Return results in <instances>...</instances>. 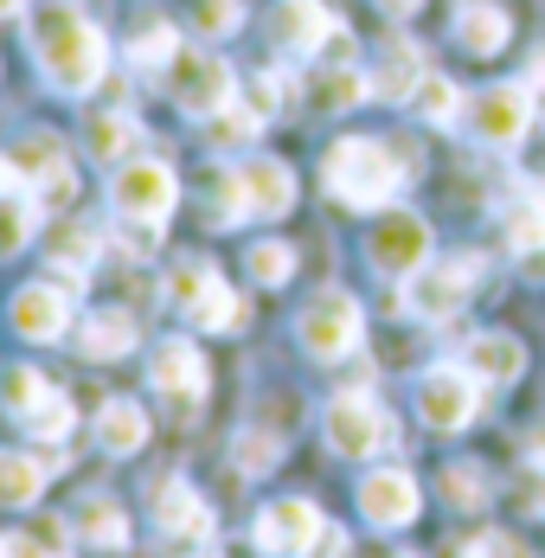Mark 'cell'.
I'll return each mask as SVG.
<instances>
[{
	"label": "cell",
	"mask_w": 545,
	"mask_h": 558,
	"mask_svg": "<svg viewBox=\"0 0 545 558\" xmlns=\"http://www.w3.org/2000/svg\"><path fill=\"white\" fill-rule=\"evenodd\" d=\"M142 444H148V411H142L135 398H109L104 411H97V449L135 456Z\"/></svg>",
	"instance_id": "cell-25"
},
{
	"label": "cell",
	"mask_w": 545,
	"mask_h": 558,
	"mask_svg": "<svg viewBox=\"0 0 545 558\" xmlns=\"http://www.w3.org/2000/svg\"><path fill=\"white\" fill-rule=\"evenodd\" d=\"M482 282V257H449V264H424L417 277H404V308L417 322H449L462 315L469 289Z\"/></svg>",
	"instance_id": "cell-7"
},
{
	"label": "cell",
	"mask_w": 545,
	"mask_h": 558,
	"mask_svg": "<svg viewBox=\"0 0 545 558\" xmlns=\"http://www.w3.org/2000/svg\"><path fill=\"white\" fill-rule=\"evenodd\" d=\"M238 20H244V7H238V0H199V7H193V26H199L206 39L238 33Z\"/></svg>",
	"instance_id": "cell-41"
},
{
	"label": "cell",
	"mask_w": 545,
	"mask_h": 558,
	"mask_svg": "<svg viewBox=\"0 0 545 558\" xmlns=\"http://www.w3.org/2000/svg\"><path fill=\"white\" fill-rule=\"evenodd\" d=\"M404 173H411V161L391 142H379V135H340L322 161V186L340 206H353V213H385L404 193Z\"/></svg>",
	"instance_id": "cell-2"
},
{
	"label": "cell",
	"mask_w": 545,
	"mask_h": 558,
	"mask_svg": "<svg viewBox=\"0 0 545 558\" xmlns=\"http://www.w3.org/2000/svg\"><path fill=\"white\" fill-rule=\"evenodd\" d=\"M238 469H244V475H270L276 469V437L244 430V437H238Z\"/></svg>",
	"instance_id": "cell-43"
},
{
	"label": "cell",
	"mask_w": 545,
	"mask_h": 558,
	"mask_svg": "<svg viewBox=\"0 0 545 558\" xmlns=\"http://www.w3.org/2000/svg\"><path fill=\"white\" fill-rule=\"evenodd\" d=\"M264 129V116L251 110V104H225L218 116H206V135H213L218 148H238V142H251Z\"/></svg>",
	"instance_id": "cell-37"
},
{
	"label": "cell",
	"mask_w": 545,
	"mask_h": 558,
	"mask_svg": "<svg viewBox=\"0 0 545 558\" xmlns=\"http://www.w3.org/2000/svg\"><path fill=\"white\" fill-rule=\"evenodd\" d=\"M462 558H533V553H526L513 533H482V539H475V546H469Z\"/></svg>",
	"instance_id": "cell-44"
},
{
	"label": "cell",
	"mask_w": 545,
	"mask_h": 558,
	"mask_svg": "<svg viewBox=\"0 0 545 558\" xmlns=\"http://www.w3.org/2000/svg\"><path fill=\"white\" fill-rule=\"evenodd\" d=\"M385 13H417V7H424V0H379Z\"/></svg>",
	"instance_id": "cell-45"
},
{
	"label": "cell",
	"mask_w": 545,
	"mask_h": 558,
	"mask_svg": "<svg viewBox=\"0 0 545 558\" xmlns=\"http://www.w3.org/2000/svg\"><path fill=\"white\" fill-rule=\"evenodd\" d=\"M97 251H104V238L84 219H58L52 231H46V257H52L64 277H90V270H97Z\"/></svg>",
	"instance_id": "cell-22"
},
{
	"label": "cell",
	"mask_w": 545,
	"mask_h": 558,
	"mask_svg": "<svg viewBox=\"0 0 545 558\" xmlns=\"http://www.w3.org/2000/svg\"><path fill=\"white\" fill-rule=\"evenodd\" d=\"M64 553V526L58 520H39L26 533H0V558H58Z\"/></svg>",
	"instance_id": "cell-32"
},
{
	"label": "cell",
	"mask_w": 545,
	"mask_h": 558,
	"mask_svg": "<svg viewBox=\"0 0 545 558\" xmlns=\"http://www.w3.org/2000/svg\"><path fill=\"white\" fill-rule=\"evenodd\" d=\"M148 379H155V391H167L180 411H193V404L206 398V386H213L206 353H199L193 340H161V347L148 353Z\"/></svg>",
	"instance_id": "cell-14"
},
{
	"label": "cell",
	"mask_w": 545,
	"mask_h": 558,
	"mask_svg": "<svg viewBox=\"0 0 545 558\" xmlns=\"http://www.w3.org/2000/svg\"><path fill=\"white\" fill-rule=\"evenodd\" d=\"M417 507H424V495H417V482H411L404 469H373V475L360 482V513H366L373 526H385V533L411 526Z\"/></svg>",
	"instance_id": "cell-16"
},
{
	"label": "cell",
	"mask_w": 545,
	"mask_h": 558,
	"mask_svg": "<svg viewBox=\"0 0 545 558\" xmlns=\"http://www.w3.org/2000/svg\"><path fill=\"white\" fill-rule=\"evenodd\" d=\"M244 264H251V277L257 282H289L295 277V251H289V244H276V238H264V244H251V257H244Z\"/></svg>",
	"instance_id": "cell-38"
},
{
	"label": "cell",
	"mask_w": 545,
	"mask_h": 558,
	"mask_svg": "<svg viewBox=\"0 0 545 558\" xmlns=\"http://www.w3.org/2000/svg\"><path fill=\"white\" fill-rule=\"evenodd\" d=\"M167 97L180 104L186 116H218L225 104H238V77H231V64L206 46H180V58L167 64Z\"/></svg>",
	"instance_id": "cell-4"
},
{
	"label": "cell",
	"mask_w": 545,
	"mask_h": 558,
	"mask_svg": "<svg viewBox=\"0 0 545 558\" xmlns=\"http://www.w3.org/2000/svg\"><path fill=\"white\" fill-rule=\"evenodd\" d=\"M411 104H417V116H424V122H436V129H443V122H456V116H462V90H456V84H449V77H424V84H417V97H411Z\"/></svg>",
	"instance_id": "cell-36"
},
{
	"label": "cell",
	"mask_w": 545,
	"mask_h": 558,
	"mask_svg": "<svg viewBox=\"0 0 545 558\" xmlns=\"http://www.w3.org/2000/svg\"><path fill=\"white\" fill-rule=\"evenodd\" d=\"M167 302L186 315V328H199V335H231L238 322H244V302L231 295V282L218 277L213 264H173V277H167Z\"/></svg>",
	"instance_id": "cell-3"
},
{
	"label": "cell",
	"mask_w": 545,
	"mask_h": 558,
	"mask_svg": "<svg viewBox=\"0 0 545 558\" xmlns=\"http://www.w3.org/2000/svg\"><path fill=\"white\" fill-rule=\"evenodd\" d=\"M173 58H180V33H173L167 20H142L135 39H129V64H142V71H167Z\"/></svg>",
	"instance_id": "cell-30"
},
{
	"label": "cell",
	"mask_w": 545,
	"mask_h": 558,
	"mask_svg": "<svg viewBox=\"0 0 545 558\" xmlns=\"http://www.w3.org/2000/svg\"><path fill=\"white\" fill-rule=\"evenodd\" d=\"M366 90H373V77H366V71H353L347 58H334L327 71H315V84H308V104H315V110H353Z\"/></svg>",
	"instance_id": "cell-27"
},
{
	"label": "cell",
	"mask_w": 545,
	"mask_h": 558,
	"mask_svg": "<svg viewBox=\"0 0 545 558\" xmlns=\"http://www.w3.org/2000/svg\"><path fill=\"white\" fill-rule=\"evenodd\" d=\"M391 437H398V430H391V417H385L366 391H340V398L327 404V449H334V456L366 462V456L391 449Z\"/></svg>",
	"instance_id": "cell-9"
},
{
	"label": "cell",
	"mask_w": 545,
	"mask_h": 558,
	"mask_svg": "<svg viewBox=\"0 0 545 558\" xmlns=\"http://www.w3.org/2000/svg\"><path fill=\"white\" fill-rule=\"evenodd\" d=\"M424 77H431V71H424V52H417L411 39H391V46L379 52V64H373V97H385V104H411Z\"/></svg>",
	"instance_id": "cell-19"
},
{
	"label": "cell",
	"mask_w": 545,
	"mask_h": 558,
	"mask_svg": "<svg viewBox=\"0 0 545 558\" xmlns=\"http://www.w3.org/2000/svg\"><path fill=\"white\" fill-rule=\"evenodd\" d=\"M46 495V462L26 449H0V507H33Z\"/></svg>",
	"instance_id": "cell-26"
},
{
	"label": "cell",
	"mask_w": 545,
	"mask_h": 558,
	"mask_svg": "<svg viewBox=\"0 0 545 558\" xmlns=\"http://www.w3.org/2000/svg\"><path fill=\"white\" fill-rule=\"evenodd\" d=\"M507 238H513V251H545V186L540 180H526V186L513 193V206H507Z\"/></svg>",
	"instance_id": "cell-29"
},
{
	"label": "cell",
	"mask_w": 545,
	"mask_h": 558,
	"mask_svg": "<svg viewBox=\"0 0 545 558\" xmlns=\"http://www.w3.org/2000/svg\"><path fill=\"white\" fill-rule=\"evenodd\" d=\"M443 488H449V501L456 507H488V475H482L475 462H449Z\"/></svg>",
	"instance_id": "cell-39"
},
{
	"label": "cell",
	"mask_w": 545,
	"mask_h": 558,
	"mask_svg": "<svg viewBox=\"0 0 545 558\" xmlns=\"http://www.w3.org/2000/svg\"><path fill=\"white\" fill-rule=\"evenodd\" d=\"M289 90H295V84H289L282 71H257V77H251V90H244V104H251V110L270 122V116L282 110V104H289Z\"/></svg>",
	"instance_id": "cell-40"
},
{
	"label": "cell",
	"mask_w": 545,
	"mask_h": 558,
	"mask_svg": "<svg viewBox=\"0 0 545 558\" xmlns=\"http://www.w3.org/2000/svg\"><path fill=\"white\" fill-rule=\"evenodd\" d=\"M366 257H373L379 277H417L431 264V225L417 213H385L366 238Z\"/></svg>",
	"instance_id": "cell-12"
},
{
	"label": "cell",
	"mask_w": 545,
	"mask_h": 558,
	"mask_svg": "<svg viewBox=\"0 0 545 558\" xmlns=\"http://www.w3.org/2000/svg\"><path fill=\"white\" fill-rule=\"evenodd\" d=\"M33 58H39V71H46V84H52L58 97H84V90H97L109 71V39L77 13V7H39L33 13Z\"/></svg>",
	"instance_id": "cell-1"
},
{
	"label": "cell",
	"mask_w": 545,
	"mask_h": 558,
	"mask_svg": "<svg viewBox=\"0 0 545 558\" xmlns=\"http://www.w3.org/2000/svg\"><path fill=\"white\" fill-rule=\"evenodd\" d=\"M129 347H135V315L129 308H97V315L77 322V353H90V360H122Z\"/></svg>",
	"instance_id": "cell-23"
},
{
	"label": "cell",
	"mask_w": 545,
	"mask_h": 558,
	"mask_svg": "<svg viewBox=\"0 0 545 558\" xmlns=\"http://www.w3.org/2000/svg\"><path fill=\"white\" fill-rule=\"evenodd\" d=\"M109 199H116V213L129 225H167V213L180 206V180L167 161H122L116 180H109Z\"/></svg>",
	"instance_id": "cell-5"
},
{
	"label": "cell",
	"mask_w": 545,
	"mask_h": 558,
	"mask_svg": "<svg viewBox=\"0 0 545 558\" xmlns=\"http://www.w3.org/2000/svg\"><path fill=\"white\" fill-rule=\"evenodd\" d=\"M475 411H482V386L469 366H431L417 379V417L431 430H462V424H475Z\"/></svg>",
	"instance_id": "cell-10"
},
{
	"label": "cell",
	"mask_w": 545,
	"mask_h": 558,
	"mask_svg": "<svg viewBox=\"0 0 545 558\" xmlns=\"http://www.w3.org/2000/svg\"><path fill=\"white\" fill-rule=\"evenodd\" d=\"M135 142H142V122L129 110H97L90 122H84V155L90 161H135Z\"/></svg>",
	"instance_id": "cell-20"
},
{
	"label": "cell",
	"mask_w": 545,
	"mask_h": 558,
	"mask_svg": "<svg viewBox=\"0 0 545 558\" xmlns=\"http://www.w3.org/2000/svg\"><path fill=\"white\" fill-rule=\"evenodd\" d=\"M7 161H13V173H20V180H26V193H33V180H46L52 168H64V148H58V135H26Z\"/></svg>",
	"instance_id": "cell-31"
},
{
	"label": "cell",
	"mask_w": 545,
	"mask_h": 558,
	"mask_svg": "<svg viewBox=\"0 0 545 558\" xmlns=\"http://www.w3.org/2000/svg\"><path fill=\"white\" fill-rule=\"evenodd\" d=\"M7 322H13V335L20 340H64L71 335V295L52 289V282H26V289H13V308H7Z\"/></svg>",
	"instance_id": "cell-15"
},
{
	"label": "cell",
	"mask_w": 545,
	"mask_h": 558,
	"mask_svg": "<svg viewBox=\"0 0 545 558\" xmlns=\"http://www.w3.org/2000/svg\"><path fill=\"white\" fill-rule=\"evenodd\" d=\"M33 219H39V206L26 193H0V257H13L33 238Z\"/></svg>",
	"instance_id": "cell-33"
},
{
	"label": "cell",
	"mask_w": 545,
	"mask_h": 558,
	"mask_svg": "<svg viewBox=\"0 0 545 558\" xmlns=\"http://www.w3.org/2000/svg\"><path fill=\"white\" fill-rule=\"evenodd\" d=\"M206 558H218V553H206Z\"/></svg>",
	"instance_id": "cell-48"
},
{
	"label": "cell",
	"mask_w": 545,
	"mask_h": 558,
	"mask_svg": "<svg viewBox=\"0 0 545 558\" xmlns=\"http://www.w3.org/2000/svg\"><path fill=\"white\" fill-rule=\"evenodd\" d=\"M270 39L282 46L289 58H347V26L334 20V7L322 0H276L270 7Z\"/></svg>",
	"instance_id": "cell-6"
},
{
	"label": "cell",
	"mask_w": 545,
	"mask_h": 558,
	"mask_svg": "<svg viewBox=\"0 0 545 558\" xmlns=\"http://www.w3.org/2000/svg\"><path fill=\"white\" fill-rule=\"evenodd\" d=\"M20 7H26V0H0V20H13V13H20Z\"/></svg>",
	"instance_id": "cell-47"
},
{
	"label": "cell",
	"mask_w": 545,
	"mask_h": 558,
	"mask_svg": "<svg viewBox=\"0 0 545 558\" xmlns=\"http://www.w3.org/2000/svg\"><path fill=\"white\" fill-rule=\"evenodd\" d=\"M46 391H52L46 386V373H33V366H7V373H0V404H7L13 417H26Z\"/></svg>",
	"instance_id": "cell-34"
},
{
	"label": "cell",
	"mask_w": 545,
	"mask_h": 558,
	"mask_svg": "<svg viewBox=\"0 0 545 558\" xmlns=\"http://www.w3.org/2000/svg\"><path fill=\"white\" fill-rule=\"evenodd\" d=\"M526 90H540V97H545V58L533 64V77H526Z\"/></svg>",
	"instance_id": "cell-46"
},
{
	"label": "cell",
	"mask_w": 545,
	"mask_h": 558,
	"mask_svg": "<svg viewBox=\"0 0 545 558\" xmlns=\"http://www.w3.org/2000/svg\"><path fill=\"white\" fill-rule=\"evenodd\" d=\"M462 366H469L475 379L507 386V379H520V373H526V347H520L513 335H475V340H469V353H462Z\"/></svg>",
	"instance_id": "cell-24"
},
{
	"label": "cell",
	"mask_w": 545,
	"mask_h": 558,
	"mask_svg": "<svg viewBox=\"0 0 545 558\" xmlns=\"http://www.w3.org/2000/svg\"><path fill=\"white\" fill-rule=\"evenodd\" d=\"M33 437H46V444H58V437H71V424H77V411H71V398H58V391H46L26 417H20Z\"/></svg>",
	"instance_id": "cell-35"
},
{
	"label": "cell",
	"mask_w": 545,
	"mask_h": 558,
	"mask_svg": "<svg viewBox=\"0 0 545 558\" xmlns=\"http://www.w3.org/2000/svg\"><path fill=\"white\" fill-rule=\"evenodd\" d=\"M469 129H475V142H488V148H513V142L533 129V97H526V84H494V90H482V97L469 104Z\"/></svg>",
	"instance_id": "cell-13"
},
{
	"label": "cell",
	"mask_w": 545,
	"mask_h": 558,
	"mask_svg": "<svg viewBox=\"0 0 545 558\" xmlns=\"http://www.w3.org/2000/svg\"><path fill=\"white\" fill-rule=\"evenodd\" d=\"M238 186H244V206H251V219H282L289 206H295V173L270 161V155H251L244 168H238Z\"/></svg>",
	"instance_id": "cell-18"
},
{
	"label": "cell",
	"mask_w": 545,
	"mask_h": 558,
	"mask_svg": "<svg viewBox=\"0 0 545 558\" xmlns=\"http://www.w3.org/2000/svg\"><path fill=\"white\" fill-rule=\"evenodd\" d=\"M257 546L270 558H315L327 546V520L315 501H270L257 513Z\"/></svg>",
	"instance_id": "cell-11"
},
{
	"label": "cell",
	"mask_w": 545,
	"mask_h": 558,
	"mask_svg": "<svg viewBox=\"0 0 545 558\" xmlns=\"http://www.w3.org/2000/svg\"><path fill=\"white\" fill-rule=\"evenodd\" d=\"M295 340L315 353V360H347L353 347H360V302L347 295V289H322L308 308H302V322H295Z\"/></svg>",
	"instance_id": "cell-8"
},
{
	"label": "cell",
	"mask_w": 545,
	"mask_h": 558,
	"mask_svg": "<svg viewBox=\"0 0 545 558\" xmlns=\"http://www.w3.org/2000/svg\"><path fill=\"white\" fill-rule=\"evenodd\" d=\"M507 7H494V0H462V13H456V46L475 58H494L507 46Z\"/></svg>",
	"instance_id": "cell-21"
},
{
	"label": "cell",
	"mask_w": 545,
	"mask_h": 558,
	"mask_svg": "<svg viewBox=\"0 0 545 558\" xmlns=\"http://www.w3.org/2000/svg\"><path fill=\"white\" fill-rule=\"evenodd\" d=\"M155 526L167 539H213V507L199 501V488H186L180 475H167L155 488Z\"/></svg>",
	"instance_id": "cell-17"
},
{
	"label": "cell",
	"mask_w": 545,
	"mask_h": 558,
	"mask_svg": "<svg viewBox=\"0 0 545 558\" xmlns=\"http://www.w3.org/2000/svg\"><path fill=\"white\" fill-rule=\"evenodd\" d=\"M71 193H77L71 161H64V168H52L46 180H33V206H39V213H64V206H71Z\"/></svg>",
	"instance_id": "cell-42"
},
{
	"label": "cell",
	"mask_w": 545,
	"mask_h": 558,
	"mask_svg": "<svg viewBox=\"0 0 545 558\" xmlns=\"http://www.w3.org/2000/svg\"><path fill=\"white\" fill-rule=\"evenodd\" d=\"M71 526H77V539H84V546H104V553H116V546L129 539V520H122V507L109 501V495H90V501H77Z\"/></svg>",
	"instance_id": "cell-28"
}]
</instances>
